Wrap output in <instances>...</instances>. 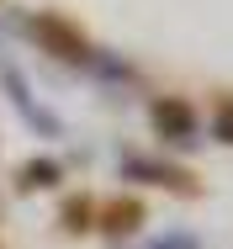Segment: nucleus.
<instances>
[{
  "mask_svg": "<svg viewBox=\"0 0 233 249\" xmlns=\"http://www.w3.org/2000/svg\"><path fill=\"white\" fill-rule=\"evenodd\" d=\"M148 122H154V133H159L164 143H191V138H196V111H191V101H180V96L148 101Z\"/></svg>",
  "mask_w": 233,
  "mask_h": 249,
  "instance_id": "f257e3e1",
  "label": "nucleus"
},
{
  "mask_svg": "<svg viewBox=\"0 0 233 249\" xmlns=\"http://www.w3.org/2000/svg\"><path fill=\"white\" fill-rule=\"evenodd\" d=\"M32 37H37V43H48L58 58H74V64L85 58V37H80L74 27H64L58 16H32Z\"/></svg>",
  "mask_w": 233,
  "mask_h": 249,
  "instance_id": "f03ea898",
  "label": "nucleus"
},
{
  "mask_svg": "<svg viewBox=\"0 0 233 249\" xmlns=\"http://www.w3.org/2000/svg\"><path fill=\"white\" fill-rule=\"evenodd\" d=\"M0 74H5V90H11V101H16V111H21V117H27V122H32L37 133H58V127H53V117H48L43 106L32 101V90H27V80L16 74V64H0Z\"/></svg>",
  "mask_w": 233,
  "mask_h": 249,
  "instance_id": "7ed1b4c3",
  "label": "nucleus"
},
{
  "mask_svg": "<svg viewBox=\"0 0 233 249\" xmlns=\"http://www.w3.org/2000/svg\"><path fill=\"white\" fill-rule=\"evenodd\" d=\"M122 175H133V180H164V186H175V191H191V175L186 170H170V164H143V159H127L122 164Z\"/></svg>",
  "mask_w": 233,
  "mask_h": 249,
  "instance_id": "20e7f679",
  "label": "nucleus"
},
{
  "mask_svg": "<svg viewBox=\"0 0 233 249\" xmlns=\"http://www.w3.org/2000/svg\"><path fill=\"white\" fill-rule=\"evenodd\" d=\"M138 201H111L106 212H101V228H111V233H127V228H138Z\"/></svg>",
  "mask_w": 233,
  "mask_h": 249,
  "instance_id": "39448f33",
  "label": "nucleus"
},
{
  "mask_svg": "<svg viewBox=\"0 0 233 249\" xmlns=\"http://www.w3.org/2000/svg\"><path fill=\"white\" fill-rule=\"evenodd\" d=\"M48 180H58V164H53V159H32L27 170H16V186H21V191H37Z\"/></svg>",
  "mask_w": 233,
  "mask_h": 249,
  "instance_id": "423d86ee",
  "label": "nucleus"
},
{
  "mask_svg": "<svg viewBox=\"0 0 233 249\" xmlns=\"http://www.w3.org/2000/svg\"><path fill=\"white\" fill-rule=\"evenodd\" d=\"M217 138H223V143H233V106H223V111H217Z\"/></svg>",
  "mask_w": 233,
  "mask_h": 249,
  "instance_id": "0eeeda50",
  "label": "nucleus"
}]
</instances>
